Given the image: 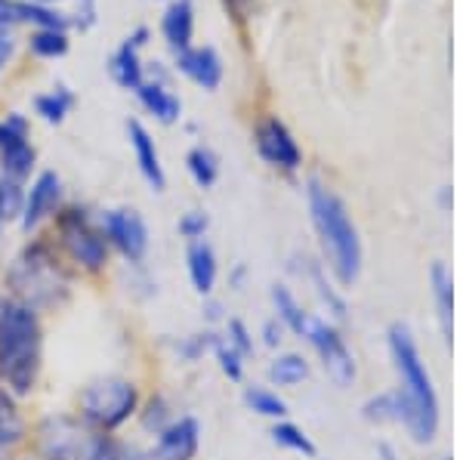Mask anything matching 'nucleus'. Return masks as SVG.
<instances>
[{"mask_svg":"<svg viewBox=\"0 0 463 460\" xmlns=\"http://www.w3.org/2000/svg\"><path fill=\"white\" fill-rule=\"evenodd\" d=\"M4 294L37 313H59L74 294V272L53 241L32 235L4 272Z\"/></svg>","mask_w":463,"mask_h":460,"instance_id":"1","label":"nucleus"},{"mask_svg":"<svg viewBox=\"0 0 463 460\" xmlns=\"http://www.w3.org/2000/svg\"><path fill=\"white\" fill-rule=\"evenodd\" d=\"M43 374V315L0 291V387L25 402Z\"/></svg>","mask_w":463,"mask_h":460,"instance_id":"2","label":"nucleus"},{"mask_svg":"<svg viewBox=\"0 0 463 460\" xmlns=\"http://www.w3.org/2000/svg\"><path fill=\"white\" fill-rule=\"evenodd\" d=\"M386 337H390L392 368L399 374L395 396L402 402V427L417 445H430L439 433V396L432 377L420 359L417 340L411 337L405 324H392Z\"/></svg>","mask_w":463,"mask_h":460,"instance_id":"3","label":"nucleus"},{"mask_svg":"<svg viewBox=\"0 0 463 460\" xmlns=\"http://www.w3.org/2000/svg\"><path fill=\"white\" fill-rule=\"evenodd\" d=\"M306 202H309L312 229L318 235L321 254H325V266L331 276L337 278L340 287H353L358 276H362V239L353 217H349L346 204L331 185L321 180L306 183Z\"/></svg>","mask_w":463,"mask_h":460,"instance_id":"4","label":"nucleus"},{"mask_svg":"<svg viewBox=\"0 0 463 460\" xmlns=\"http://www.w3.org/2000/svg\"><path fill=\"white\" fill-rule=\"evenodd\" d=\"M139 405H143V387L133 377L102 374L78 390L74 414L99 433L118 436L130 420H137Z\"/></svg>","mask_w":463,"mask_h":460,"instance_id":"5","label":"nucleus"},{"mask_svg":"<svg viewBox=\"0 0 463 460\" xmlns=\"http://www.w3.org/2000/svg\"><path fill=\"white\" fill-rule=\"evenodd\" d=\"M56 229V250L62 254L65 263L71 266L74 276L99 278L109 272L111 263V248L102 235L99 222H96L84 207L78 204H62L53 217Z\"/></svg>","mask_w":463,"mask_h":460,"instance_id":"6","label":"nucleus"},{"mask_svg":"<svg viewBox=\"0 0 463 460\" xmlns=\"http://www.w3.org/2000/svg\"><path fill=\"white\" fill-rule=\"evenodd\" d=\"M106 436L74 411H53L32 424L28 451L41 460H93Z\"/></svg>","mask_w":463,"mask_h":460,"instance_id":"7","label":"nucleus"},{"mask_svg":"<svg viewBox=\"0 0 463 460\" xmlns=\"http://www.w3.org/2000/svg\"><path fill=\"white\" fill-rule=\"evenodd\" d=\"M303 340L312 346V350H316V355L321 359V368H325V374L331 377L340 390L353 387L355 377H358V365H355L353 350H349L346 340H343V333L337 331V324L312 315L309 328H306V333H303Z\"/></svg>","mask_w":463,"mask_h":460,"instance_id":"8","label":"nucleus"},{"mask_svg":"<svg viewBox=\"0 0 463 460\" xmlns=\"http://www.w3.org/2000/svg\"><path fill=\"white\" fill-rule=\"evenodd\" d=\"M99 229L106 235L111 254H118L127 266H143L148 257V226L143 213L133 207H111L102 213Z\"/></svg>","mask_w":463,"mask_h":460,"instance_id":"9","label":"nucleus"},{"mask_svg":"<svg viewBox=\"0 0 463 460\" xmlns=\"http://www.w3.org/2000/svg\"><path fill=\"white\" fill-rule=\"evenodd\" d=\"M32 133V121L19 111H10L6 117H0V176L28 183L37 164V152L28 143Z\"/></svg>","mask_w":463,"mask_h":460,"instance_id":"10","label":"nucleus"},{"mask_svg":"<svg viewBox=\"0 0 463 460\" xmlns=\"http://www.w3.org/2000/svg\"><path fill=\"white\" fill-rule=\"evenodd\" d=\"M253 146H257V155L266 161L269 167L281 170V174H297L303 167V148L294 139V133L281 117L269 115L257 124L253 130Z\"/></svg>","mask_w":463,"mask_h":460,"instance_id":"11","label":"nucleus"},{"mask_svg":"<svg viewBox=\"0 0 463 460\" xmlns=\"http://www.w3.org/2000/svg\"><path fill=\"white\" fill-rule=\"evenodd\" d=\"M62 207V176L56 170H41L25 189V211H22V232L37 235V229L53 220Z\"/></svg>","mask_w":463,"mask_h":460,"instance_id":"12","label":"nucleus"},{"mask_svg":"<svg viewBox=\"0 0 463 460\" xmlns=\"http://www.w3.org/2000/svg\"><path fill=\"white\" fill-rule=\"evenodd\" d=\"M152 439V448L146 451L148 460H198L201 424L195 414H176L174 424L164 427Z\"/></svg>","mask_w":463,"mask_h":460,"instance_id":"13","label":"nucleus"},{"mask_svg":"<svg viewBox=\"0 0 463 460\" xmlns=\"http://www.w3.org/2000/svg\"><path fill=\"white\" fill-rule=\"evenodd\" d=\"M146 43H148V28H137L133 34H127V41L115 50V56H111L109 74L124 90L137 93L139 87L146 84V69H143V62H139V50H143Z\"/></svg>","mask_w":463,"mask_h":460,"instance_id":"14","label":"nucleus"},{"mask_svg":"<svg viewBox=\"0 0 463 460\" xmlns=\"http://www.w3.org/2000/svg\"><path fill=\"white\" fill-rule=\"evenodd\" d=\"M127 139H130L133 158H137V167H139V174H143V180L152 185V192H164V185H167V174H164L158 146H155L152 133L146 130V124L137 121V117L127 121Z\"/></svg>","mask_w":463,"mask_h":460,"instance_id":"15","label":"nucleus"},{"mask_svg":"<svg viewBox=\"0 0 463 460\" xmlns=\"http://www.w3.org/2000/svg\"><path fill=\"white\" fill-rule=\"evenodd\" d=\"M185 272H189V285L201 300L213 296L216 281H220V259H216L213 244L207 239L185 244Z\"/></svg>","mask_w":463,"mask_h":460,"instance_id":"16","label":"nucleus"},{"mask_svg":"<svg viewBox=\"0 0 463 460\" xmlns=\"http://www.w3.org/2000/svg\"><path fill=\"white\" fill-rule=\"evenodd\" d=\"M28 439H32V420L25 418L19 399L0 387V455H16L28 448Z\"/></svg>","mask_w":463,"mask_h":460,"instance_id":"17","label":"nucleus"},{"mask_svg":"<svg viewBox=\"0 0 463 460\" xmlns=\"http://www.w3.org/2000/svg\"><path fill=\"white\" fill-rule=\"evenodd\" d=\"M176 69L204 90H216L222 80V59L213 47H189L176 56Z\"/></svg>","mask_w":463,"mask_h":460,"instance_id":"18","label":"nucleus"},{"mask_svg":"<svg viewBox=\"0 0 463 460\" xmlns=\"http://www.w3.org/2000/svg\"><path fill=\"white\" fill-rule=\"evenodd\" d=\"M161 34L176 56L192 47V34H195V6H192V0H170V6L161 16Z\"/></svg>","mask_w":463,"mask_h":460,"instance_id":"19","label":"nucleus"},{"mask_svg":"<svg viewBox=\"0 0 463 460\" xmlns=\"http://www.w3.org/2000/svg\"><path fill=\"white\" fill-rule=\"evenodd\" d=\"M137 99L155 121L167 124V127L183 117V102H179V96L170 90L164 80H146V84L137 90Z\"/></svg>","mask_w":463,"mask_h":460,"instance_id":"20","label":"nucleus"},{"mask_svg":"<svg viewBox=\"0 0 463 460\" xmlns=\"http://www.w3.org/2000/svg\"><path fill=\"white\" fill-rule=\"evenodd\" d=\"M176 420V408L170 402V396L164 390H155L143 396V405L137 411V424L143 433L148 436H158L164 427H170Z\"/></svg>","mask_w":463,"mask_h":460,"instance_id":"21","label":"nucleus"},{"mask_svg":"<svg viewBox=\"0 0 463 460\" xmlns=\"http://www.w3.org/2000/svg\"><path fill=\"white\" fill-rule=\"evenodd\" d=\"M269 296H272L275 318H279V322L285 324V331L297 333V337H303L306 328H309L312 313H306V309L300 306V300L294 296V291H290L288 285H272Z\"/></svg>","mask_w":463,"mask_h":460,"instance_id":"22","label":"nucleus"},{"mask_svg":"<svg viewBox=\"0 0 463 460\" xmlns=\"http://www.w3.org/2000/svg\"><path fill=\"white\" fill-rule=\"evenodd\" d=\"M430 285H432V294H436V309H439V322H442L445 340L451 343V333H454V278H451V269H448L445 263H432Z\"/></svg>","mask_w":463,"mask_h":460,"instance_id":"23","label":"nucleus"},{"mask_svg":"<svg viewBox=\"0 0 463 460\" xmlns=\"http://www.w3.org/2000/svg\"><path fill=\"white\" fill-rule=\"evenodd\" d=\"M312 368L309 359L300 352H285V355H275L272 365H269V383L279 390H294L300 383L309 380Z\"/></svg>","mask_w":463,"mask_h":460,"instance_id":"24","label":"nucleus"},{"mask_svg":"<svg viewBox=\"0 0 463 460\" xmlns=\"http://www.w3.org/2000/svg\"><path fill=\"white\" fill-rule=\"evenodd\" d=\"M185 170H189L192 183L198 189H213L216 180H220V158H216L213 148L192 146L189 155H185Z\"/></svg>","mask_w":463,"mask_h":460,"instance_id":"25","label":"nucleus"},{"mask_svg":"<svg viewBox=\"0 0 463 460\" xmlns=\"http://www.w3.org/2000/svg\"><path fill=\"white\" fill-rule=\"evenodd\" d=\"M244 405H248V411H253L257 418H266V420H272V424L275 420H288V414H290L285 399L269 387H244Z\"/></svg>","mask_w":463,"mask_h":460,"instance_id":"26","label":"nucleus"},{"mask_svg":"<svg viewBox=\"0 0 463 460\" xmlns=\"http://www.w3.org/2000/svg\"><path fill=\"white\" fill-rule=\"evenodd\" d=\"M269 436H272V442L279 445V448L290 451V455H300V457H316L318 448L316 442L306 436L303 427H297L294 420H275L272 429H269Z\"/></svg>","mask_w":463,"mask_h":460,"instance_id":"27","label":"nucleus"},{"mask_svg":"<svg viewBox=\"0 0 463 460\" xmlns=\"http://www.w3.org/2000/svg\"><path fill=\"white\" fill-rule=\"evenodd\" d=\"M71 106H74V93H69L65 87H56V90H50V93L34 96V115L47 124H62Z\"/></svg>","mask_w":463,"mask_h":460,"instance_id":"28","label":"nucleus"},{"mask_svg":"<svg viewBox=\"0 0 463 460\" xmlns=\"http://www.w3.org/2000/svg\"><path fill=\"white\" fill-rule=\"evenodd\" d=\"M362 418L368 420V424H402V402H399V396H395V390L371 396L368 402L362 405Z\"/></svg>","mask_w":463,"mask_h":460,"instance_id":"29","label":"nucleus"},{"mask_svg":"<svg viewBox=\"0 0 463 460\" xmlns=\"http://www.w3.org/2000/svg\"><path fill=\"white\" fill-rule=\"evenodd\" d=\"M309 281L316 285V294L321 296V303L327 306V313L334 315V322H346V303L337 287L327 281V269L321 263H309Z\"/></svg>","mask_w":463,"mask_h":460,"instance_id":"30","label":"nucleus"},{"mask_svg":"<svg viewBox=\"0 0 463 460\" xmlns=\"http://www.w3.org/2000/svg\"><path fill=\"white\" fill-rule=\"evenodd\" d=\"M25 189H28L25 183L0 176V222H4V226L22 220V211H25Z\"/></svg>","mask_w":463,"mask_h":460,"instance_id":"31","label":"nucleus"},{"mask_svg":"<svg viewBox=\"0 0 463 460\" xmlns=\"http://www.w3.org/2000/svg\"><path fill=\"white\" fill-rule=\"evenodd\" d=\"M216 333L220 331H198V333H189V337H179L174 340V352H176V359L179 361H185V365H195V361L204 359L207 352L213 350V343H216Z\"/></svg>","mask_w":463,"mask_h":460,"instance_id":"32","label":"nucleus"},{"mask_svg":"<svg viewBox=\"0 0 463 460\" xmlns=\"http://www.w3.org/2000/svg\"><path fill=\"white\" fill-rule=\"evenodd\" d=\"M28 43H32V53L37 59H59L69 53V34L59 28H37Z\"/></svg>","mask_w":463,"mask_h":460,"instance_id":"33","label":"nucleus"},{"mask_svg":"<svg viewBox=\"0 0 463 460\" xmlns=\"http://www.w3.org/2000/svg\"><path fill=\"white\" fill-rule=\"evenodd\" d=\"M220 337L226 340V343H229L238 355H241L244 361H248L250 355L257 352V343H253V333H250L248 324L241 322V318H226V322H222Z\"/></svg>","mask_w":463,"mask_h":460,"instance_id":"34","label":"nucleus"},{"mask_svg":"<svg viewBox=\"0 0 463 460\" xmlns=\"http://www.w3.org/2000/svg\"><path fill=\"white\" fill-rule=\"evenodd\" d=\"M211 355L216 359V365H220L222 377H226L229 383H244V359L235 350H232V346L220 337V333H216V343H213Z\"/></svg>","mask_w":463,"mask_h":460,"instance_id":"35","label":"nucleus"},{"mask_svg":"<svg viewBox=\"0 0 463 460\" xmlns=\"http://www.w3.org/2000/svg\"><path fill=\"white\" fill-rule=\"evenodd\" d=\"M207 229H211V217L204 211H185L176 222V232L179 239H185V244L207 239Z\"/></svg>","mask_w":463,"mask_h":460,"instance_id":"36","label":"nucleus"},{"mask_svg":"<svg viewBox=\"0 0 463 460\" xmlns=\"http://www.w3.org/2000/svg\"><path fill=\"white\" fill-rule=\"evenodd\" d=\"M93 460H148V457L143 451L133 448V445H127L124 439H118V436H106V442L99 445Z\"/></svg>","mask_w":463,"mask_h":460,"instance_id":"37","label":"nucleus"},{"mask_svg":"<svg viewBox=\"0 0 463 460\" xmlns=\"http://www.w3.org/2000/svg\"><path fill=\"white\" fill-rule=\"evenodd\" d=\"M222 313H226V309H222V303L216 300V296H204V303H201V318H204L207 328L213 331L216 324L226 322V315H222Z\"/></svg>","mask_w":463,"mask_h":460,"instance_id":"38","label":"nucleus"},{"mask_svg":"<svg viewBox=\"0 0 463 460\" xmlns=\"http://www.w3.org/2000/svg\"><path fill=\"white\" fill-rule=\"evenodd\" d=\"M285 324H281L279 322V318H269V322L263 324V343L269 346V350H279V346H281V340H285Z\"/></svg>","mask_w":463,"mask_h":460,"instance_id":"39","label":"nucleus"},{"mask_svg":"<svg viewBox=\"0 0 463 460\" xmlns=\"http://www.w3.org/2000/svg\"><path fill=\"white\" fill-rule=\"evenodd\" d=\"M10 53H13V34H10V28H0V69L6 65Z\"/></svg>","mask_w":463,"mask_h":460,"instance_id":"40","label":"nucleus"},{"mask_svg":"<svg viewBox=\"0 0 463 460\" xmlns=\"http://www.w3.org/2000/svg\"><path fill=\"white\" fill-rule=\"evenodd\" d=\"M229 10L235 13V19H244V10H248V0H226Z\"/></svg>","mask_w":463,"mask_h":460,"instance_id":"41","label":"nucleus"},{"mask_svg":"<svg viewBox=\"0 0 463 460\" xmlns=\"http://www.w3.org/2000/svg\"><path fill=\"white\" fill-rule=\"evenodd\" d=\"M244 272H248L244 266H235V272H232V285H235V291H241L244 287Z\"/></svg>","mask_w":463,"mask_h":460,"instance_id":"42","label":"nucleus"},{"mask_svg":"<svg viewBox=\"0 0 463 460\" xmlns=\"http://www.w3.org/2000/svg\"><path fill=\"white\" fill-rule=\"evenodd\" d=\"M377 455L383 457V460H399V457H395V451H392L386 442H380V445H377Z\"/></svg>","mask_w":463,"mask_h":460,"instance_id":"43","label":"nucleus"},{"mask_svg":"<svg viewBox=\"0 0 463 460\" xmlns=\"http://www.w3.org/2000/svg\"><path fill=\"white\" fill-rule=\"evenodd\" d=\"M32 4H41V6H56V4H65V0H32ZM74 4H80V0H74ZM90 4V0H84Z\"/></svg>","mask_w":463,"mask_h":460,"instance_id":"44","label":"nucleus"},{"mask_svg":"<svg viewBox=\"0 0 463 460\" xmlns=\"http://www.w3.org/2000/svg\"><path fill=\"white\" fill-rule=\"evenodd\" d=\"M16 460H41V457H34V455H32V451H25V455H19Z\"/></svg>","mask_w":463,"mask_h":460,"instance_id":"45","label":"nucleus"},{"mask_svg":"<svg viewBox=\"0 0 463 460\" xmlns=\"http://www.w3.org/2000/svg\"><path fill=\"white\" fill-rule=\"evenodd\" d=\"M0 232H4V222H0Z\"/></svg>","mask_w":463,"mask_h":460,"instance_id":"46","label":"nucleus"},{"mask_svg":"<svg viewBox=\"0 0 463 460\" xmlns=\"http://www.w3.org/2000/svg\"><path fill=\"white\" fill-rule=\"evenodd\" d=\"M442 460H451V457H442Z\"/></svg>","mask_w":463,"mask_h":460,"instance_id":"47","label":"nucleus"}]
</instances>
